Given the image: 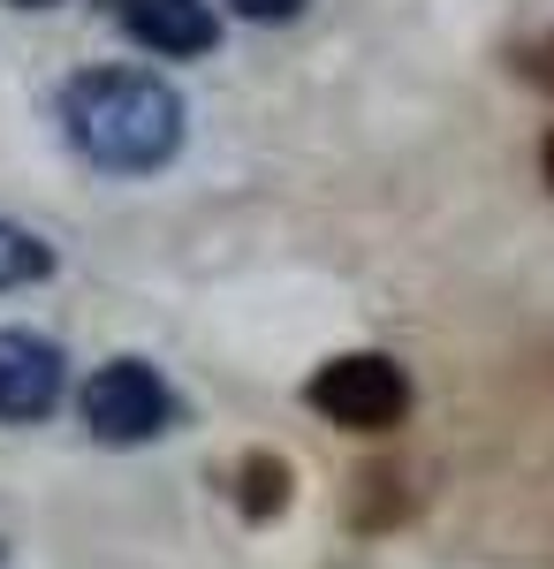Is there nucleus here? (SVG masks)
Segmentation results:
<instances>
[{
    "mask_svg": "<svg viewBox=\"0 0 554 569\" xmlns=\"http://www.w3.org/2000/svg\"><path fill=\"white\" fill-rule=\"evenodd\" d=\"M61 130H69V144L85 152L99 176H160L175 152H182V137H190V114H182L168 77L115 61V69L69 77V91H61Z\"/></svg>",
    "mask_w": 554,
    "mask_h": 569,
    "instance_id": "1",
    "label": "nucleus"
},
{
    "mask_svg": "<svg viewBox=\"0 0 554 569\" xmlns=\"http://www.w3.org/2000/svg\"><path fill=\"white\" fill-rule=\"evenodd\" d=\"M304 402L342 426V433H395L410 418V380L403 365L380 350H349V357H327L311 380H304Z\"/></svg>",
    "mask_w": 554,
    "mask_h": 569,
    "instance_id": "2",
    "label": "nucleus"
},
{
    "mask_svg": "<svg viewBox=\"0 0 554 569\" xmlns=\"http://www.w3.org/2000/svg\"><path fill=\"white\" fill-rule=\"evenodd\" d=\"M77 410H85V433L99 448H145V440H160L175 426V388L145 357H107L85 380Z\"/></svg>",
    "mask_w": 554,
    "mask_h": 569,
    "instance_id": "3",
    "label": "nucleus"
},
{
    "mask_svg": "<svg viewBox=\"0 0 554 569\" xmlns=\"http://www.w3.org/2000/svg\"><path fill=\"white\" fill-rule=\"evenodd\" d=\"M69 395V357L31 327H0V426H39Z\"/></svg>",
    "mask_w": 554,
    "mask_h": 569,
    "instance_id": "4",
    "label": "nucleus"
},
{
    "mask_svg": "<svg viewBox=\"0 0 554 569\" xmlns=\"http://www.w3.org/2000/svg\"><path fill=\"white\" fill-rule=\"evenodd\" d=\"M115 23L129 31V46L160 53V61H198L220 46L214 0H115Z\"/></svg>",
    "mask_w": 554,
    "mask_h": 569,
    "instance_id": "5",
    "label": "nucleus"
},
{
    "mask_svg": "<svg viewBox=\"0 0 554 569\" xmlns=\"http://www.w3.org/2000/svg\"><path fill=\"white\" fill-rule=\"evenodd\" d=\"M236 501H244V517L251 525H274L281 509H289V463L281 456H244V471H236Z\"/></svg>",
    "mask_w": 554,
    "mask_h": 569,
    "instance_id": "6",
    "label": "nucleus"
},
{
    "mask_svg": "<svg viewBox=\"0 0 554 569\" xmlns=\"http://www.w3.org/2000/svg\"><path fill=\"white\" fill-rule=\"evenodd\" d=\"M46 273H53V243H46L39 228L0 220V297H8V289H39Z\"/></svg>",
    "mask_w": 554,
    "mask_h": 569,
    "instance_id": "7",
    "label": "nucleus"
},
{
    "mask_svg": "<svg viewBox=\"0 0 554 569\" xmlns=\"http://www.w3.org/2000/svg\"><path fill=\"white\" fill-rule=\"evenodd\" d=\"M516 77H524L532 91H547V99H554V31H540V39L516 46Z\"/></svg>",
    "mask_w": 554,
    "mask_h": 569,
    "instance_id": "8",
    "label": "nucleus"
},
{
    "mask_svg": "<svg viewBox=\"0 0 554 569\" xmlns=\"http://www.w3.org/2000/svg\"><path fill=\"white\" fill-rule=\"evenodd\" d=\"M228 8H236L244 23H297L311 0H228Z\"/></svg>",
    "mask_w": 554,
    "mask_h": 569,
    "instance_id": "9",
    "label": "nucleus"
},
{
    "mask_svg": "<svg viewBox=\"0 0 554 569\" xmlns=\"http://www.w3.org/2000/svg\"><path fill=\"white\" fill-rule=\"evenodd\" d=\"M540 168H547V190H554V130H547V144H540Z\"/></svg>",
    "mask_w": 554,
    "mask_h": 569,
    "instance_id": "10",
    "label": "nucleus"
},
{
    "mask_svg": "<svg viewBox=\"0 0 554 569\" xmlns=\"http://www.w3.org/2000/svg\"><path fill=\"white\" fill-rule=\"evenodd\" d=\"M8 8H61V0H8Z\"/></svg>",
    "mask_w": 554,
    "mask_h": 569,
    "instance_id": "11",
    "label": "nucleus"
}]
</instances>
